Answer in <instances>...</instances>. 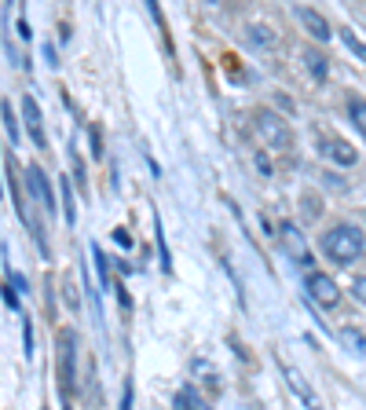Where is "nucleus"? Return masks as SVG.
I'll return each instance as SVG.
<instances>
[{"label":"nucleus","mask_w":366,"mask_h":410,"mask_svg":"<svg viewBox=\"0 0 366 410\" xmlns=\"http://www.w3.org/2000/svg\"><path fill=\"white\" fill-rule=\"evenodd\" d=\"M362 249H366V239H362V231L355 224H337V227H330L326 234H322V253H326L333 264L359 261Z\"/></svg>","instance_id":"1"},{"label":"nucleus","mask_w":366,"mask_h":410,"mask_svg":"<svg viewBox=\"0 0 366 410\" xmlns=\"http://www.w3.org/2000/svg\"><path fill=\"white\" fill-rule=\"evenodd\" d=\"M256 132H261V139H264L268 147H275V150H286V147L293 143L290 125H286L282 118H275L271 110H261V114H256Z\"/></svg>","instance_id":"2"},{"label":"nucleus","mask_w":366,"mask_h":410,"mask_svg":"<svg viewBox=\"0 0 366 410\" xmlns=\"http://www.w3.org/2000/svg\"><path fill=\"white\" fill-rule=\"evenodd\" d=\"M308 297L315 300L319 308H333L337 300H341V290L330 275H322V271H311L308 275Z\"/></svg>","instance_id":"3"},{"label":"nucleus","mask_w":366,"mask_h":410,"mask_svg":"<svg viewBox=\"0 0 366 410\" xmlns=\"http://www.w3.org/2000/svg\"><path fill=\"white\" fill-rule=\"evenodd\" d=\"M278 234H282V242H286V249H290V253L297 256V261L304 264V268H311V253L304 249V239H300V227L286 220V224H278Z\"/></svg>","instance_id":"4"},{"label":"nucleus","mask_w":366,"mask_h":410,"mask_svg":"<svg viewBox=\"0 0 366 410\" xmlns=\"http://www.w3.org/2000/svg\"><path fill=\"white\" fill-rule=\"evenodd\" d=\"M297 18H300V23H304V30H308L315 40H330V37H333L330 23H326V18H322L315 8H297Z\"/></svg>","instance_id":"5"},{"label":"nucleus","mask_w":366,"mask_h":410,"mask_svg":"<svg viewBox=\"0 0 366 410\" xmlns=\"http://www.w3.org/2000/svg\"><path fill=\"white\" fill-rule=\"evenodd\" d=\"M23 118H26V128H30L33 143H37V147H45L48 139H45V125H40V106H37L33 96H23Z\"/></svg>","instance_id":"6"},{"label":"nucleus","mask_w":366,"mask_h":410,"mask_svg":"<svg viewBox=\"0 0 366 410\" xmlns=\"http://www.w3.org/2000/svg\"><path fill=\"white\" fill-rule=\"evenodd\" d=\"M286 381H290V388H293V392H297L300 399H304L311 410H322V403H319V396H315V388L304 381V374H300L297 366H286Z\"/></svg>","instance_id":"7"},{"label":"nucleus","mask_w":366,"mask_h":410,"mask_svg":"<svg viewBox=\"0 0 366 410\" xmlns=\"http://www.w3.org/2000/svg\"><path fill=\"white\" fill-rule=\"evenodd\" d=\"M30 190L37 194L40 202H45V212H52L55 209V198H52V190H48V180H45V172H40V165H30Z\"/></svg>","instance_id":"8"},{"label":"nucleus","mask_w":366,"mask_h":410,"mask_svg":"<svg viewBox=\"0 0 366 410\" xmlns=\"http://www.w3.org/2000/svg\"><path fill=\"white\" fill-rule=\"evenodd\" d=\"M59 355H62V381L74 385V337L67 330L59 334Z\"/></svg>","instance_id":"9"},{"label":"nucleus","mask_w":366,"mask_h":410,"mask_svg":"<svg viewBox=\"0 0 366 410\" xmlns=\"http://www.w3.org/2000/svg\"><path fill=\"white\" fill-rule=\"evenodd\" d=\"M322 154L337 158L341 165H355V150L348 143H341V139H326V143H322Z\"/></svg>","instance_id":"10"},{"label":"nucleus","mask_w":366,"mask_h":410,"mask_svg":"<svg viewBox=\"0 0 366 410\" xmlns=\"http://www.w3.org/2000/svg\"><path fill=\"white\" fill-rule=\"evenodd\" d=\"M337 337H341V344H348V348H352L355 355H366V337H362L355 326H344Z\"/></svg>","instance_id":"11"},{"label":"nucleus","mask_w":366,"mask_h":410,"mask_svg":"<svg viewBox=\"0 0 366 410\" xmlns=\"http://www.w3.org/2000/svg\"><path fill=\"white\" fill-rule=\"evenodd\" d=\"M304 62H308V70H311V77H315V81H326V74H330V70H326V59H322L319 52H308V55H304Z\"/></svg>","instance_id":"12"},{"label":"nucleus","mask_w":366,"mask_h":410,"mask_svg":"<svg viewBox=\"0 0 366 410\" xmlns=\"http://www.w3.org/2000/svg\"><path fill=\"white\" fill-rule=\"evenodd\" d=\"M246 33H249V40H253L256 48H271V45H275V37H271L268 26H249Z\"/></svg>","instance_id":"13"},{"label":"nucleus","mask_w":366,"mask_h":410,"mask_svg":"<svg viewBox=\"0 0 366 410\" xmlns=\"http://www.w3.org/2000/svg\"><path fill=\"white\" fill-rule=\"evenodd\" d=\"M348 114H352L355 128L366 136V99H352V103H348Z\"/></svg>","instance_id":"14"},{"label":"nucleus","mask_w":366,"mask_h":410,"mask_svg":"<svg viewBox=\"0 0 366 410\" xmlns=\"http://www.w3.org/2000/svg\"><path fill=\"white\" fill-rule=\"evenodd\" d=\"M176 410H205L202 399L195 396V388H183V392L176 396Z\"/></svg>","instance_id":"15"},{"label":"nucleus","mask_w":366,"mask_h":410,"mask_svg":"<svg viewBox=\"0 0 366 410\" xmlns=\"http://www.w3.org/2000/svg\"><path fill=\"white\" fill-rule=\"evenodd\" d=\"M341 40H344V45H348V48H352V52H355L362 62H366V45H362V40H359L352 30H341Z\"/></svg>","instance_id":"16"},{"label":"nucleus","mask_w":366,"mask_h":410,"mask_svg":"<svg viewBox=\"0 0 366 410\" xmlns=\"http://www.w3.org/2000/svg\"><path fill=\"white\" fill-rule=\"evenodd\" d=\"M62 205H67V224L77 220V209H74V190H70V180H62Z\"/></svg>","instance_id":"17"},{"label":"nucleus","mask_w":366,"mask_h":410,"mask_svg":"<svg viewBox=\"0 0 366 410\" xmlns=\"http://www.w3.org/2000/svg\"><path fill=\"white\" fill-rule=\"evenodd\" d=\"M4 125H8V136L18 143V121H15V110H11V103H4Z\"/></svg>","instance_id":"18"},{"label":"nucleus","mask_w":366,"mask_h":410,"mask_svg":"<svg viewBox=\"0 0 366 410\" xmlns=\"http://www.w3.org/2000/svg\"><path fill=\"white\" fill-rule=\"evenodd\" d=\"M92 261H96V268H99V278L106 283V271H110V261L103 256V249H99V246H92Z\"/></svg>","instance_id":"19"},{"label":"nucleus","mask_w":366,"mask_h":410,"mask_svg":"<svg viewBox=\"0 0 366 410\" xmlns=\"http://www.w3.org/2000/svg\"><path fill=\"white\" fill-rule=\"evenodd\" d=\"M352 297H355V300H362V304H366V278H355V286H352Z\"/></svg>","instance_id":"20"},{"label":"nucleus","mask_w":366,"mask_h":410,"mask_svg":"<svg viewBox=\"0 0 366 410\" xmlns=\"http://www.w3.org/2000/svg\"><path fill=\"white\" fill-rule=\"evenodd\" d=\"M121 410H132V381L125 385V396H121Z\"/></svg>","instance_id":"21"},{"label":"nucleus","mask_w":366,"mask_h":410,"mask_svg":"<svg viewBox=\"0 0 366 410\" xmlns=\"http://www.w3.org/2000/svg\"><path fill=\"white\" fill-rule=\"evenodd\" d=\"M4 300H8V308H18V297H15L11 286H4Z\"/></svg>","instance_id":"22"},{"label":"nucleus","mask_w":366,"mask_h":410,"mask_svg":"<svg viewBox=\"0 0 366 410\" xmlns=\"http://www.w3.org/2000/svg\"><path fill=\"white\" fill-rule=\"evenodd\" d=\"M114 239H118V246H132V239H128V231H114Z\"/></svg>","instance_id":"23"}]
</instances>
